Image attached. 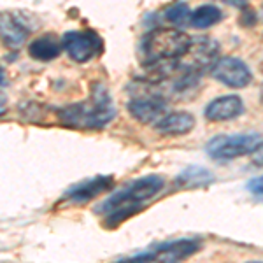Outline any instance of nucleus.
I'll return each mask as SVG.
<instances>
[{
	"instance_id": "39448f33",
	"label": "nucleus",
	"mask_w": 263,
	"mask_h": 263,
	"mask_svg": "<svg viewBox=\"0 0 263 263\" xmlns=\"http://www.w3.org/2000/svg\"><path fill=\"white\" fill-rule=\"evenodd\" d=\"M200 246V240L197 239H177L172 242L158 244L149 251L125 258L118 263H182L186 258L193 256Z\"/></svg>"
},
{
	"instance_id": "f03ea898",
	"label": "nucleus",
	"mask_w": 263,
	"mask_h": 263,
	"mask_svg": "<svg viewBox=\"0 0 263 263\" xmlns=\"http://www.w3.org/2000/svg\"><path fill=\"white\" fill-rule=\"evenodd\" d=\"M60 120L67 126L84 130H100L107 126L116 116L112 99L104 84H93L90 99L60 109Z\"/></svg>"
},
{
	"instance_id": "aec40b11",
	"label": "nucleus",
	"mask_w": 263,
	"mask_h": 263,
	"mask_svg": "<svg viewBox=\"0 0 263 263\" xmlns=\"http://www.w3.org/2000/svg\"><path fill=\"white\" fill-rule=\"evenodd\" d=\"M249 263H263V261H249Z\"/></svg>"
},
{
	"instance_id": "f3484780",
	"label": "nucleus",
	"mask_w": 263,
	"mask_h": 263,
	"mask_svg": "<svg viewBox=\"0 0 263 263\" xmlns=\"http://www.w3.org/2000/svg\"><path fill=\"white\" fill-rule=\"evenodd\" d=\"M165 18H167V21H171V23L176 25V27H182V25L190 23V20H192V11H190L188 4L179 0V2H176L167 7Z\"/></svg>"
},
{
	"instance_id": "6ab92c4d",
	"label": "nucleus",
	"mask_w": 263,
	"mask_h": 263,
	"mask_svg": "<svg viewBox=\"0 0 263 263\" xmlns=\"http://www.w3.org/2000/svg\"><path fill=\"white\" fill-rule=\"evenodd\" d=\"M251 156H253V163L254 165H258V167H263V144L253 153Z\"/></svg>"
},
{
	"instance_id": "6e6552de",
	"label": "nucleus",
	"mask_w": 263,
	"mask_h": 263,
	"mask_svg": "<svg viewBox=\"0 0 263 263\" xmlns=\"http://www.w3.org/2000/svg\"><path fill=\"white\" fill-rule=\"evenodd\" d=\"M216 81L223 83L228 88H246L253 81V72L240 58L227 57L218 60L214 69L211 70Z\"/></svg>"
},
{
	"instance_id": "7ed1b4c3",
	"label": "nucleus",
	"mask_w": 263,
	"mask_h": 263,
	"mask_svg": "<svg viewBox=\"0 0 263 263\" xmlns=\"http://www.w3.org/2000/svg\"><path fill=\"white\" fill-rule=\"evenodd\" d=\"M192 39L177 28H156L142 41V53L151 63L177 62L186 54Z\"/></svg>"
},
{
	"instance_id": "ddd939ff",
	"label": "nucleus",
	"mask_w": 263,
	"mask_h": 263,
	"mask_svg": "<svg viewBox=\"0 0 263 263\" xmlns=\"http://www.w3.org/2000/svg\"><path fill=\"white\" fill-rule=\"evenodd\" d=\"M0 28H2L4 44L11 49H20L28 37V28L18 18H14V14L4 12L2 20H0Z\"/></svg>"
},
{
	"instance_id": "423d86ee",
	"label": "nucleus",
	"mask_w": 263,
	"mask_h": 263,
	"mask_svg": "<svg viewBox=\"0 0 263 263\" xmlns=\"http://www.w3.org/2000/svg\"><path fill=\"white\" fill-rule=\"evenodd\" d=\"M219 57V44L211 37H195L192 39L186 54L181 58L182 63L179 69L184 72H193L200 76L205 70H213L218 63Z\"/></svg>"
},
{
	"instance_id": "a211bd4d",
	"label": "nucleus",
	"mask_w": 263,
	"mask_h": 263,
	"mask_svg": "<svg viewBox=\"0 0 263 263\" xmlns=\"http://www.w3.org/2000/svg\"><path fill=\"white\" fill-rule=\"evenodd\" d=\"M246 188H248V192H251L254 197L263 198V176L251 179L248 182V186H246Z\"/></svg>"
},
{
	"instance_id": "dca6fc26",
	"label": "nucleus",
	"mask_w": 263,
	"mask_h": 263,
	"mask_svg": "<svg viewBox=\"0 0 263 263\" xmlns=\"http://www.w3.org/2000/svg\"><path fill=\"white\" fill-rule=\"evenodd\" d=\"M223 18V12L218 6H213V4H205V6H200L198 9H195L192 12V20H190V25L193 28H198V30H203V28L214 27L216 23H219Z\"/></svg>"
},
{
	"instance_id": "1a4fd4ad",
	"label": "nucleus",
	"mask_w": 263,
	"mask_h": 263,
	"mask_svg": "<svg viewBox=\"0 0 263 263\" xmlns=\"http://www.w3.org/2000/svg\"><path fill=\"white\" fill-rule=\"evenodd\" d=\"M130 116L135 121L142 123V125H153L155 126L162 118L167 114V104L160 95H139L135 99H132L126 104Z\"/></svg>"
},
{
	"instance_id": "20e7f679",
	"label": "nucleus",
	"mask_w": 263,
	"mask_h": 263,
	"mask_svg": "<svg viewBox=\"0 0 263 263\" xmlns=\"http://www.w3.org/2000/svg\"><path fill=\"white\" fill-rule=\"evenodd\" d=\"M263 144L258 132H242L235 135H216L205 146V151L214 160H235L253 155Z\"/></svg>"
},
{
	"instance_id": "f8f14e48",
	"label": "nucleus",
	"mask_w": 263,
	"mask_h": 263,
	"mask_svg": "<svg viewBox=\"0 0 263 263\" xmlns=\"http://www.w3.org/2000/svg\"><path fill=\"white\" fill-rule=\"evenodd\" d=\"M195 128L193 114L177 111L167 112L165 116L155 125V130L162 135H186Z\"/></svg>"
},
{
	"instance_id": "9b49d317",
	"label": "nucleus",
	"mask_w": 263,
	"mask_h": 263,
	"mask_svg": "<svg viewBox=\"0 0 263 263\" xmlns=\"http://www.w3.org/2000/svg\"><path fill=\"white\" fill-rule=\"evenodd\" d=\"M244 112V102L239 95H223L211 100L205 107L209 121H230Z\"/></svg>"
},
{
	"instance_id": "2eb2a0df",
	"label": "nucleus",
	"mask_w": 263,
	"mask_h": 263,
	"mask_svg": "<svg viewBox=\"0 0 263 263\" xmlns=\"http://www.w3.org/2000/svg\"><path fill=\"white\" fill-rule=\"evenodd\" d=\"M213 181H214L213 174L202 167H190L176 177V182L181 188H205Z\"/></svg>"
},
{
	"instance_id": "4468645a",
	"label": "nucleus",
	"mask_w": 263,
	"mask_h": 263,
	"mask_svg": "<svg viewBox=\"0 0 263 263\" xmlns=\"http://www.w3.org/2000/svg\"><path fill=\"white\" fill-rule=\"evenodd\" d=\"M62 49H63L62 42H58L54 37L44 35L30 42V46H28V54H30V58H33V60H37V62H51L60 54Z\"/></svg>"
},
{
	"instance_id": "0eeeda50",
	"label": "nucleus",
	"mask_w": 263,
	"mask_h": 263,
	"mask_svg": "<svg viewBox=\"0 0 263 263\" xmlns=\"http://www.w3.org/2000/svg\"><path fill=\"white\" fill-rule=\"evenodd\" d=\"M62 48L78 63H86L102 51V39L95 32H67L62 37Z\"/></svg>"
},
{
	"instance_id": "9d476101",
	"label": "nucleus",
	"mask_w": 263,
	"mask_h": 263,
	"mask_svg": "<svg viewBox=\"0 0 263 263\" xmlns=\"http://www.w3.org/2000/svg\"><path fill=\"white\" fill-rule=\"evenodd\" d=\"M112 182H114V179L111 176H97V177H93V179H86V181H83V182H79V184L69 188L65 193V198L74 203L90 202L104 192L111 190Z\"/></svg>"
},
{
	"instance_id": "f257e3e1",
	"label": "nucleus",
	"mask_w": 263,
	"mask_h": 263,
	"mask_svg": "<svg viewBox=\"0 0 263 263\" xmlns=\"http://www.w3.org/2000/svg\"><path fill=\"white\" fill-rule=\"evenodd\" d=\"M165 181L158 174H149V176L139 177V179L125 184L121 190L111 195L105 202L97 205V213L105 216L109 224H118L123 219L130 218L135 214L142 205H146L151 198L163 190Z\"/></svg>"
}]
</instances>
